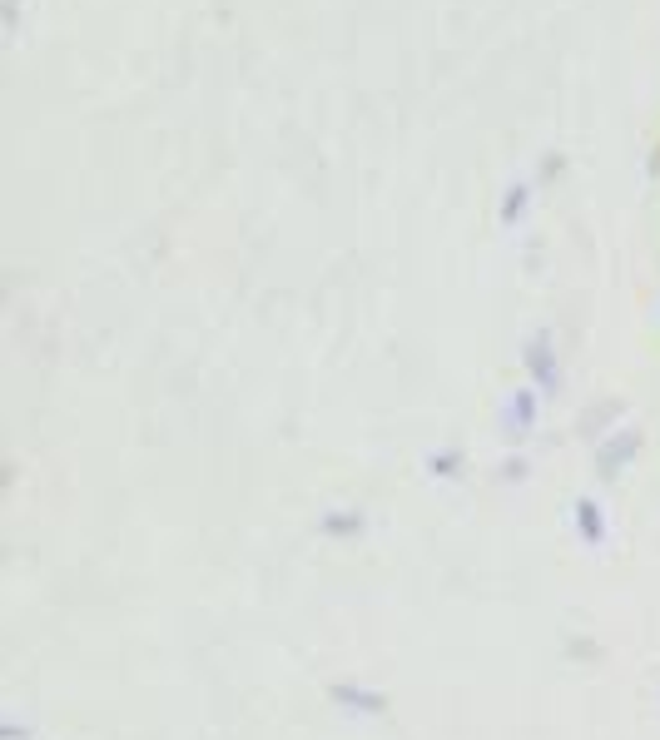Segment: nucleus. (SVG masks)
I'll return each instance as SVG.
<instances>
[{"instance_id":"nucleus-1","label":"nucleus","mask_w":660,"mask_h":740,"mask_svg":"<svg viewBox=\"0 0 660 740\" xmlns=\"http://www.w3.org/2000/svg\"><path fill=\"white\" fill-rule=\"evenodd\" d=\"M631 452H636V433H621L616 443L601 447V472H606V477H616V472H621V462H626Z\"/></svg>"},{"instance_id":"nucleus-2","label":"nucleus","mask_w":660,"mask_h":740,"mask_svg":"<svg viewBox=\"0 0 660 740\" xmlns=\"http://www.w3.org/2000/svg\"><path fill=\"white\" fill-rule=\"evenodd\" d=\"M581 527H586V532H591V537H601V517H596V512H591V507H581Z\"/></svg>"}]
</instances>
